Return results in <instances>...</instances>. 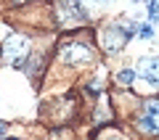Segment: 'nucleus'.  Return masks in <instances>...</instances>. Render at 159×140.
<instances>
[{
    "instance_id": "nucleus-8",
    "label": "nucleus",
    "mask_w": 159,
    "mask_h": 140,
    "mask_svg": "<svg viewBox=\"0 0 159 140\" xmlns=\"http://www.w3.org/2000/svg\"><path fill=\"white\" fill-rule=\"evenodd\" d=\"M151 34H154V32H151V27H148V24H146V27H141V37H143V40H148Z\"/></svg>"
},
{
    "instance_id": "nucleus-2",
    "label": "nucleus",
    "mask_w": 159,
    "mask_h": 140,
    "mask_svg": "<svg viewBox=\"0 0 159 140\" xmlns=\"http://www.w3.org/2000/svg\"><path fill=\"white\" fill-rule=\"evenodd\" d=\"M64 61L77 63V66H88V63L93 61V50L85 42H66L64 45Z\"/></svg>"
},
{
    "instance_id": "nucleus-4",
    "label": "nucleus",
    "mask_w": 159,
    "mask_h": 140,
    "mask_svg": "<svg viewBox=\"0 0 159 140\" xmlns=\"http://www.w3.org/2000/svg\"><path fill=\"white\" fill-rule=\"evenodd\" d=\"M138 129L146 135H154L157 132V122H154V116H141L138 119Z\"/></svg>"
},
{
    "instance_id": "nucleus-11",
    "label": "nucleus",
    "mask_w": 159,
    "mask_h": 140,
    "mask_svg": "<svg viewBox=\"0 0 159 140\" xmlns=\"http://www.w3.org/2000/svg\"><path fill=\"white\" fill-rule=\"evenodd\" d=\"M98 3H109V0H98Z\"/></svg>"
},
{
    "instance_id": "nucleus-12",
    "label": "nucleus",
    "mask_w": 159,
    "mask_h": 140,
    "mask_svg": "<svg viewBox=\"0 0 159 140\" xmlns=\"http://www.w3.org/2000/svg\"><path fill=\"white\" fill-rule=\"evenodd\" d=\"M16 3H27V0H16Z\"/></svg>"
},
{
    "instance_id": "nucleus-3",
    "label": "nucleus",
    "mask_w": 159,
    "mask_h": 140,
    "mask_svg": "<svg viewBox=\"0 0 159 140\" xmlns=\"http://www.w3.org/2000/svg\"><path fill=\"white\" fill-rule=\"evenodd\" d=\"M157 72H159V61H157V58L146 56V58H141V61H138V69H135V74L146 79V82H148V87H157V85H159V79H157Z\"/></svg>"
},
{
    "instance_id": "nucleus-1",
    "label": "nucleus",
    "mask_w": 159,
    "mask_h": 140,
    "mask_svg": "<svg viewBox=\"0 0 159 140\" xmlns=\"http://www.w3.org/2000/svg\"><path fill=\"white\" fill-rule=\"evenodd\" d=\"M27 53H29V40L24 37V34H11V37L3 42V56H6V61H11V66H16V69L24 66Z\"/></svg>"
},
{
    "instance_id": "nucleus-6",
    "label": "nucleus",
    "mask_w": 159,
    "mask_h": 140,
    "mask_svg": "<svg viewBox=\"0 0 159 140\" xmlns=\"http://www.w3.org/2000/svg\"><path fill=\"white\" fill-rule=\"evenodd\" d=\"M157 13H159L157 0H148V19H151V21H157Z\"/></svg>"
},
{
    "instance_id": "nucleus-5",
    "label": "nucleus",
    "mask_w": 159,
    "mask_h": 140,
    "mask_svg": "<svg viewBox=\"0 0 159 140\" xmlns=\"http://www.w3.org/2000/svg\"><path fill=\"white\" fill-rule=\"evenodd\" d=\"M133 79H135V72H133V69H122V72L117 74V82H122V85H130Z\"/></svg>"
},
{
    "instance_id": "nucleus-10",
    "label": "nucleus",
    "mask_w": 159,
    "mask_h": 140,
    "mask_svg": "<svg viewBox=\"0 0 159 140\" xmlns=\"http://www.w3.org/2000/svg\"><path fill=\"white\" fill-rule=\"evenodd\" d=\"M6 140H19V138H6Z\"/></svg>"
},
{
    "instance_id": "nucleus-7",
    "label": "nucleus",
    "mask_w": 159,
    "mask_h": 140,
    "mask_svg": "<svg viewBox=\"0 0 159 140\" xmlns=\"http://www.w3.org/2000/svg\"><path fill=\"white\" fill-rule=\"evenodd\" d=\"M157 111H159L157 101H148V103H146V114H148V116H157Z\"/></svg>"
},
{
    "instance_id": "nucleus-13",
    "label": "nucleus",
    "mask_w": 159,
    "mask_h": 140,
    "mask_svg": "<svg viewBox=\"0 0 159 140\" xmlns=\"http://www.w3.org/2000/svg\"><path fill=\"white\" fill-rule=\"evenodd\" d=\"M133 3H141V0H133Z\"/></svg>"
},
{
    "instance_id": "nucleus-9",
    "label": "nucleus",
    "mask_w": 159,
    "mask_h": 140,
    "mask_svg": "<svg viewBox=\"0 0 159 140\" xmlns=\"http://www.w3.org/2000/svg\"><path fill=\"white\" fill-rule=\"evenodd\" d=\"M0 135H6V122H0Z\"/></svg>"
}]
</instances>
